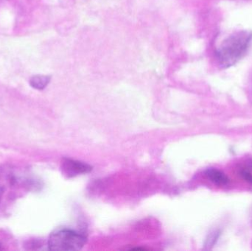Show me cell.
<instances>
[{"label":"cell","mask_w":252,"mask_h":251,"mask_svg":"<svg viewBox=\"0 0 252 251\" xmlns=\"http://www.w3.org/2000/svg\"><path fill=\"white\" fill-rule=\"evenodd\" d=\"M252 39L250 31H238L226 38L218 49L219 63L223 68L236 64L247 53Z\"/></svg>","instance_id":"6da1fadb"},{"label":"cell","mask_w":252,"mask_h":251,"mask_svg":"<svg viewBox=\"0 0 252 251\" xmlns=\"http://www.w3.org/2000/svg\"><path fill=\"white\" fill-rule=\"evenodd\" d=\"M87 239L84 236L71 231L61 230L50 235L48 246L50 251H75L81 250L85 245Z\"/></svg>","instance_id":"7a4b0ae2"},{"label":"cell","mask_w":252,"mask_h":251,"mask_svg":"<svg viewBox=\"0 0 252 251\" xmlns=\"http://www.w3.org/2000/svg\"><path fill=\"white\" fill-rule=\"evenodd\" d=\"M93 167L87 164L69 159H63L62 163V170L68 178L77 176L81 174L91 172Z\"/></svg>","instance_id":"3957f363"},{"label":"cell","mask_w":252,"mask_h":251,"mask_svg":"<svg viewBox=\"0 0 252 251\" xmlns=\"http://www.w3.org/2000/svg\"><path fill=\"white\" fill-rule=\"evenodd\" d=\"M207 178L217 185H226L229 183V178L226 175L220 171L215 169V168H210L207 169L205 172Z\"/></svg>","instance_id":"277c9868"},{"label":"cell","mask_w":252,"mask_h":251,"mask_svg":"<svg viewBox=\"0 0 252 251\" xmlns=\"http://www.w3.org/2000/svg\"><path fill=\"white\" fill-rule=\"evenodd\" d=\"M50 81V77L46 75H35L30 80V84L33 88L37 90H43L48 85Z\"/></svg>","instance_id":"5b68a950"},{"label":"cell","mask_w":252,"mask_h":251,"mask_svg":"<svg viewBox=\"0 0 252 251\" xmlns=\"http://www.w3.org/2000/svg\"><path fill=\"white\" fill-rule=\"evenodd\" d=\"M220 236V233L219 231H215V232L211 233L207 237V242H206L205 247L207 249H210L217 242L219 237Z\"/></svg>","instance_id":"8992f818"},{"label":"cell","mask_w":252,"mask_h":251,"mask_svg":"<svg viewBox=\"0 0 252 251\" xmlns=\"http://www.w3.org/2000/svg\"><path fill=\"white\" fill-rule=\"evenodd\" d=\"M241 175H242L243 178H244L246 181H248V182L252 184V175L251 173L244 171V172H242V173H241Z\"/></svg>","instance_id":"52a82bcc"},{"label":"cell","mask_w":252,"mask_h":251,"mask_svg":"<svg viewBox=\"0 0 252 251\" xmlns=\"http://www.w3.org/2000/svg\"><path fill=\"white\" fill-rule=\"evenodd\" d=\"M2 195H3V189L0 188V200H1V196H2Z\"/></svg>","instance_id":"ba28073f"}]
</instances>
